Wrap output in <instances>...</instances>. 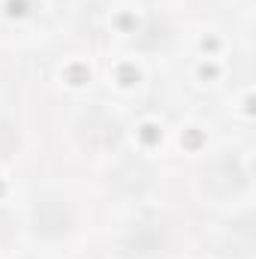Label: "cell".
I'll return each instance as SVG.
<instances>
[{
	"instance_id": "6da1fadb",
	"label": "cell",
	"mask_w": 256,
	"mask_h": 259,
	"mask_svg": "<svg viewBox=\"0 0 256 259\" xmlns=\"http://www.w3.org/2000/svg\"><path fill=\"white\" fill-rule=\"evenodd\" d=\"M69 223H72V214H69V208H66L64 202H58V199H42V202L36 205V229H39V232L58 235V232L69 229Z\"/></svg>"
},
{
	"instance_id": "7a4b0ae2",
	"label": "cell",
	"mask_w": 256,
	"mask_h": 259,
	"mask_svg": "<svg viewBox=\"0 0 256 259\" xmlns=\"http://www.w3.org/2000/svg\"><path fill=\"white\" fill-rule=\"evenodd\" d=\"M115 136H118V124L106 112H88V118L81 121V139L88 145H112Z\"/></svg>"
},
{
	"instance_id": "3957f363",
	"label": "cell",
	"mask_w": 256,
	"mask_h": 259,
	"mask_svg": "<svg viewBox=\"0 0 256 259\" xmlns=\"http://www.w3.org/2000/svg\"><path fill=\"white\" fill-rule=\"evenodd\" d=\"M112 184L115 187H124V190H142L145 184H148V169L142 166V163H136V160H127V163H121L118 169H115V175H112Z\"/></svg>"
},
{
	"instance_id": "277c9868",
	"label": "cell",
	"mask_w": 256,
	"mask_h": 259,
	"mask_svg": "<svg viewBox=\"0 0 256 259\" xmlns=\"http://www.w3.org/2000/svg\"><path fill=\"white\" fill-rule=\"evenodd\" d=\"M15 148H18V136H15V130L0 121V160L9 157V154H15Z\"/></svg>"
},
{
	"instance_id": "5b68a950",
	"label": "cell",
	"mask_w": 256,
	"mask_h": 259,
	"mask_svg": "<svg viewBox=\"0 0 256 259\" xmlns=\"http://www.w3.org/2000/svg\"><path fill=\"white\" fill-rule=\"evenodd\" d=\"M6 223H9V217H6V214H0V238H6V235H9V226H6Z\"/></svg>"
}]
</instances>
